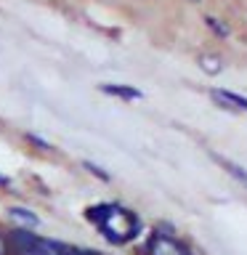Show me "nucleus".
Returning a JSON list of instances; mask_svg holds the SVG:
<instances>
[{
	"label": "nucleus",
	"instance_id": "1",
	"mask_svg": "<svg viewBox=\"0 0 247 255\" xmlns=\"http://www.w3.org/2000/svg\"><path fill=\"white\" fill-rule=\"evenodd\" d=\"M88 221H93L96 229L115 245L130 242L141 229V223H138L133 210H127L123 205H109V202L88 207Z\"/></svg>",
	"mask_w": 247,
	"mask_h": 255
},
{
	"label": "nucleus",
	"instance_id": "2",
	"mask_svg": "<svg viewBox=\"0 0 247 255\" xmlns=\"http://www.w3.org/2000/svg\"><path fill=\"white\" fill-rule=\"evenodd\" d=\"M8 239H11V247L16 255H101L96 250H83V247H75V245H64V242H56V239L37 237L27 229L11 231Z\"/></svg>",
	"mask_w": 247,
	"mask_h": 255
},
{
	"label": "nucleus",
	"instance_id": "3",
	"mask_svg": "<svg viewBox=\"0 0 247 255\" xmlns=\"http://www.w3.org/2000/svg\"><path fill=\"white\" fill-rule=\"evenodd\" d=\"M146 255H191V250L181 242V239L157 231V234H151L149 242H146Z\"/></svg>",
	"mask_w": 247,
	"mask_h": 255
},
{
	"label": "nucleus",
	"instance_id": "4",
	"mask_svg": "<svg viewBox=\"0 0 247 255\" xmlns=\"http://www.w3.org/2000/svg\"><path fill=\"white\" fill-rule=\"evenodd\" d=\"M210 96L218 101V107H223V109H242V112H247V99H242V96H237L231 91H213Z\"/></svg>",
	"mask_w": 247,
	"mask_h": 255
},
{
	"label": "nucleus",
	"instance_id": "5",
	"mask_svg": "<svg viewBox=\"0 0 247 255\" xmlns=\"http://www.w3.org/2000/svg\"><path fill=\"white\" fill-rule=\"evenodd\" d=\"M101 91L123 96V99H141V91H135V88H125V85H101Z\"/></svg>",
	"mask_w": 247,
	"mask_h": 255
},
{
	"label": "nucleus",
	"instance_id": "6",
	"mask_svg": "<svg viewBox=\"0 0 247 255\" xmlns=\"http://www.w3.org/2000/svg\"><path fill=\"white\" fill-rule=\"evenodd\" d=\"M215 159H218V162H221L223 167H226V170H229L231 175H234V178H239V181H242L245 186H247V170H245V167H239V165H234V162H229L226 157H215Z\"/></svg>",
	"mask_w": 247,
	"mask_h": 255
},
{
	"label": "nucleus",
	"instance_id": "7",
	"mask_svg": "<svg viewBox=\"0 0 247 255\" xmlns=\"http://www.w3.org/2000/svg\"><path fill=\"white\" fill-rule=\"evenodd\" d=\"M205 21L210 24V29H215V32H218L221 37H226V35H229V27H226V24H223V21H218V19H213V16H207Z\"/></svg>",
	"mask_w": 247,
	"mask_h": 255
},
{
	"label": "nucleus",
	"instance_id": "8",
	"mask_svg": "<svg viewBox=\"0 0 247 255\" xmlns=\"http://www.w3.org/2000/svg\"><path fill=\"white\" fill-rule=\"evenodd\" d=\"M11 215H13V218H21V221L32 223V226H35V223H37V218H35V215H32L29 210H21V207H13V210H11Z\"/></svg>",
	"mask_w": 247,
	"mask_h": 255
},
{
	"label": "nucleus",
	"instance_id": "9",
	"mask_svg": "<svg viewBox=\"0 0 247 255\" xmlns=\"http://www.w3.org/2000/svg\"><path fill=\"white\" fill-rule=\"evenodd\" d=\"M202 64H205V69H207V72H218V69H221V67H215V61H213V59H202Z\"/></svg>",
	"mask_w": 247,
	"mask_h": 255
},
{
	"label": "nucleus",
	"instance_id": "10",
	"mask_svg": "<svg viewBox=\"0 0 247 255\" xmlns=\"http://www.w3.org/2000/svg\"><path fill=\"white\" fill-rule=\"evenodd\" d=\"M0 183H3V186H8V178H0Z\"/></svg>",
	"mask_w": 247,
	"mask_h": 255
}]
</instances>
